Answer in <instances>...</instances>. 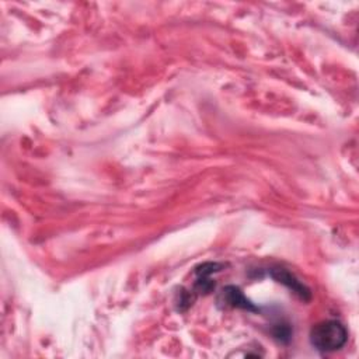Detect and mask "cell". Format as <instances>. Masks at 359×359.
Segmentation results:
<instances>
[{"label": "cell", "mask_w": 359, "mask_h": 359, "mask_svg": "<svg viewBox=\"0 0 359 359\" xmlns=\"http://www.w3.org/2000/svg\"><path fill=\"white\" fill-rule=\"evenodd\" d=\"M271 275L275 281L284 284L285 286H288L289 289H292L297 296H301L302 299H310V290L304 285L299 282L290 273H288L286 269L284 268H277L273 269Z\"/></svg>", "instance_id": "3957f363"}, {"label": "cell", "mask_w": 359, "mask_h": 359, "mask_svg": "<svg viewBox=\"0 0 359 359\" xmlns=\"http://www.w3.org/2000/svg\"><path fill=\"white\" fill-rule=\"evenodd\" d=\"M218 304L225 308H237L250 312H257L258 309L243 295V292L236 286H226L218 297Z\"/></svg>", "instance_id": "7a4b0ae2"}, {"label": "cell", "mask_w": 359, "mask_h": 359, "mask_svg": "<svg viewBox=\"0 0 359 359\" xmlns=\"http://www.w3.org/2000/svg\"><path fill=\"white\" fill-rule=\"evenodd\" d=\"M348 332L343 323L327 320L316 324L310 332L312 345L321 352H334L347 344Z\"/></svg>", "instance_id": "6da1fadb"}]
</instances>
